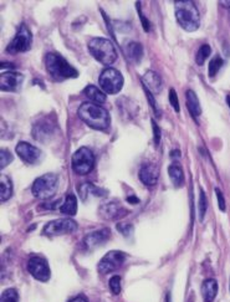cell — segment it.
I'll use <instances>...</instances> for the list:
<instances>
[{
    "label": "cell",
    "instance_id": "obj_17",
    "mask_svg": "<svg viewBox=\"0 0 230 302\" xmlns=\"http://www.w3.org/2000/svg\"><path fill=\"white\" fill-rule=\"evenodd\" d=\"M138 177H140V181L146 186H154L158 181V177H159V171H158L157 165L148 163L141 168Z\"/></svg>",
    "mask_w": 230,
    "mask_h": 302
},
{
    "label": "cell",
    "instance_id": "obj_15",
    "mask_svg": "<svg viewBox=\"0 0 230 302\" xmlns=\"http://www.w3.org/2000/svg\"><path fill=\"white\" fill-rule=\"evenodd\" d=\"M24 81V76L20 73L14 71H5L0 76V88L4 92H15L20 88Z\"/></svg>",
    "mask_w": 230,
    "mask_h": 302
},
{
    "label": "cell",
    "instance_id": "obj_32",
    "mask_svg": "<svg viewBox=\"0 0 230 302\" xmlns=\"http://www.w3.org/2000/svg\"><path fill=\"white\" fill-rule=\"evenodd\" d=\"M13 160V154L8 150H1L0 152V163H1V169L9 164Z\"/></svg>",
    "mask_w": 230,
    "mask_h": 302
},
{
    "label": "cell",
    "instance_id": "obj_23",
    "mask_svg": "<svg viewBox=\"0 0 230 302\" xmlns=\"http://www.w3.org/2000/svg\"><path fill=\"white\" fill-rule=\"evenodd\" d=\"M11 195H13V183L9 177L1 176L0 177V200L4 203L9 200Z\"/></svg>",
    "mask_w": 230,
    "mask_h": 302
},
{
    "label": "cell",
    "instance_id": "obj_9",
    "mask_svg": "<svg viewBox=\"0 0 230 302\" xmlns=\"http://www.w3.org/2000/svg\"><path fill=\"white\" fill-rule=\"evenodd\" d=\"M76 230H77V224L75 220L70 218H64V219H57L47 223L42 229V234L49 235V236H57V235L71 234Z\"/></svg>",
    "mask_w": 230,
    "mask_h": 302
},
{
    "label": "cell",
    "instance_id": "obj_1",
    "mask_svg": "<svg viewBox=\"0 0 230 302\" xmlns=\"http://www.w3.org/2000/svg\"><path fill=\"white\" fill-rule=\"evenodd\" d=\"M77 114L83 123L96 131H106L111 123L109 112L102 106L92 104V102H83L78 107Z\"/></svg>",
    "mask_w": 230,
    "mask_h": 302
},
{
    "label": "cell",
    "instance_id": "obj_20",
    "mask_svg": "<svg viewBox=\"0 0 230 302\" xmlns=\"http://www.w3.org/2000/svg\"><path fill=\"white\" fill-rule=\"evenodd\" d=\"M186 101H187V107H188L189 112L193 117H199L202 113V109H200L199 100L196 97L195 92L192 90H188L186 93Z\"/></svg>",
    "mask_w": 230,
    "mask_h": 302
},
{
    "label": "cell",
    "instance_id": "obj_8",
    "mask_svg": "<svg viewBox=\"0 0 230 302\" xmlns=\"http://www.w3.org/2000/svg\"><path fill=\"white\" fill-rule=\"evenodd\" d=\"M31 42H33V34L30 29L21 24L20 28L18 29L15 38L10 41V44L6 47V52L9 54H20V52H26L30 50Z\"/></svg>",
    "mask_w": 230,
    "mask_h": 302
},
{
    "label": "cell",
    "instance_id": "obj_12",
    "mask_svg": "<svg viewBox=\"0 0 230 302\" xmlns=\"http://www.w3.org/2000/svg\"><path fill=\"white\" fill-rule=\"evenodd\" d=\"M110 236H111V230H110L109 227L96 230V231H92L86 235L82 240V245L83 248H85V250L90 251L92 250V249L104 245V244L109 240Z\"/></svg>",
    "mask_w": 230,
    "mask_h": 302
},
{
    "label": "cell",
    "instance_id": "obj_26",
    "mask_svg": "<svg viewBox=\"0 0 230 302\" xmlns=\"http://www.w3.org/2000/svg\"><path fill=\"white\" fill-rule=\"evenodd\" d=\"M168 173L171 177V181L173 182L174 187L179 188L184 184V173L181 165L178 164H172L168 168Z\"/></svg>",
    "mask_w": 230,
    "mask_h": 302
},
{
    "label": "cell",
    "instance_id": "obj_19",
    "mask_svg": "<svg viewBox=\"0 0 230 302\" xmlns=\"http://www.w3.org/2000/svg\"><path fill=\"white\" fill-rule=\"evenodd\" d=\"M83 93H85L86 97H87L92 104L100 105V106H101L102 104H105V101H106V93L93 85L86 86L85 90H83Z\"/></svg>",
    "mask_w": 230,
    "mask_h": 302
},
{
    "label": "cell",
    "instance_id": "obj_18",
    "mask_svg": "<svg viewBox=\"0 0 230 302\" xmlns=\"http://www.w3.org/2000/svg\"><path fill=\"white\" fill-rule=\"evenodd\" d=\"M142 82L143 87L147 88L151 93H159L160 90H162V78L154 71H147L142 77Z\"/></svg>",
    "mask_w": 230,
    "mask_h": 302
},
{
    "label": "cell",
    "instance_id": "obj_30",
    "mask_svg": "<svg viewBox=\"0 0 230 302\" xmlns=\"http://www.w3.org/2000/svg\"><path fill=\"white\" fill-rule=\"evenodd\" d=\"M207 196L203 190H200V196H199V219L200 222H203V218H204L205 212H207Z\"/></svg>",
    "mask_w": 230,
    "mask_h": 302
},
{
    "label": "cell",
    "instance_id": "obj_34",
    "mask_svg": "<svg viewBox=\"0 0 230 302\" xmlns=\"http://www.w3.org/2000/svg\"><path fill=\"white\" fill-rule=\"evenodd\" d=\"M152 128H153V136H154V145L155 147H158L160 142V137H162V132H160L159 126L157 124V122L152 119Z\"/></svg>",
    "mask_w": 230,
    "mask_h": 302
},
{
    "label": "cell",
    "instance_id": "obj_43",
    "mask_svg": "<svg viewBox=\"0 0 230 302\" xmlns=\"http://www.w3.org/2000/svg\"><path fill=\"white\" fill-rule=\"evenodd\" d=\"M223 4H224V5H227V6H230V1H229V3H223Z\"/></svg>",
    "mask_w": 230,
    "mask_h": 302
},
{
    "label": "cell",
    "instance_id": "obj_41",
    "mask_svg": "<svg viewBox=\"0 0 230 302\" xmlns=\"http://www.w3.org/2000/svg\"><path fill=\"white\" fill-rule=\"evenodd\" d=\"M171 157H181V153H179V151H172L171 152Z\"/></svg>",
    "mask_w": 230,
    "mask_h": 302
},
{
    "label": "cell",
    "instance_id": "obj_16",
    "mask_svg": "<svg viewBox=\"0 0 230 302\" xmlns=\"http://www.w3.org/2000/svg\"><path fill=\"white\" fill-rule=\"evenodd\" d=\"M127 210L123 207L118 204V203H106V204L101 205L100 207V215H101L104 219L107 220H116L119 218L124 217L127 214Z\"/></svg>",
    "mask_w": 230,
    "mask_h": 302
},
{
    "label": "cell",
    "instance_id": "obj_39",
    "mask_svg": "<svg viewBox=\"0 0 230 302\" xmlns=\"http://www.w3.org/2000/svg\"><path fill=\"white\" fill-rule=\"evenodd\" d=\"M1 69H15V65H13L11 62H1Z\"/></svg>",
    "mask_w": 230,
    "mask_h": 302
},
{
    "label": "cell",
    "instance_id": "obj_42",
    "mask_svg": "<svg viewBox=\"0 0 230 302\" xmlns=\"http://www.w3.org/2000/svg\"><path fill=\"white\" fill-rule=\"evenodd\" d=\"M227 102H228V105H229V107H230V96H227Z\"/></svg>",
    "mask_w": 230,
    "mask_h": 302
},
{
    "label": "cell",
    "instance_id": "obj_13",
    "mask_svg": "<svg viewBox=\"0 0 230 302\" xmlns=\"http://www.w3.org/2000/svg\"><path fill=\"white\" fill-rule=\"evenodd\" d=\"M15 152L20 157V159L28 164H35V163L39 162L40 157H41V151L28 142H19L16 145Z\"/></svg>",
    "mask_w": 230,
    "mask_h": 302
},
{
    "label": "cell",
    "instance_id": "obj_35",
    "mask_svg": "<svg viewBox=\"0 0 230 302\" xmlns=\"http://www.w3.org/2000/svg\"><path fill=\"white\" fill-rule=\"evenodd\" d=\"M132 229H133V227L131 224H126V223H121V224H117V230H118L119 232H122V234L126 235V236L132 232Z\"/></svg>",
    "mask_w": 230,
    "mask_h": 302
},
{
    "label": "cell",
    "instance_id": "obj_36",
    "mask_svg": "<svg viewBox=\"0 0 230 302\" xmlns=\"http://www.w3.org/2000/svg\"><path fill=\"white\" fill-rule=\"evenodd\" d=\"M137 10H138V14H140V19H141V23H142V26L143 29H145L146 31H150V21L146 19V16L143 15L142 10H141V3H137Z\"/></svg>",
    "mask_w": 230,
    "mask_h": 302
},
{
    "label": "cell",
    "instance_id": "obj_14",
    "mask_svg": "<svg viewBox=\"0 0 230 302\" xmlns=\"http://www.w3.org/2000/svg\"><path fill=\"white\" fill-rule=\"evenodd\" d=\"M54 132L55 123L49 117H45L44 119L33 124V137L38 141H41V142H46L49 138H51Z\"/></svg>",
    "mask_w": 230,
    "mask_h": 302
},
{
    "label": "cell",
    "instance_id": "obj_29",
    "mask_svg": "<svg viewBox=\"0 0 230 302\" xmlns=\"http://www.w3.org/2000/svg\"><path fill=\"white\" fill-rule=\"evenodd\" d=\"M0 302H19L18 291L14 289H8L3 291Z\"/></svg>",
    "mask_w": 230,
    "mask_h": 302
},
{
    "label": "cell",
    "instance_id": "obj_28",
    "mask_svg": "<svg viewBox=\"0 0 230 302\" xmlns=\"http://www.w3.org/2000/svg\"><path fill=\"white\" fill-rule=\"evenodd\" d=\"M223 64H224V61H223V59L220 56H215L214 59L210 61V64H209V77H214V76L217 75L218 73H219V70L222 69Z\"/></svg>",
    "mask_w": 230,
    "mask_h": 302
},
{
    "label": "cell",
    "instance_id": "obj_21",
    "mask_svg": "<svg viewBox=\"0 0 230 302\" xmlns=\"http://www.w3.org/2000/svg\"><path fill=\"white\" fill-rule=\"evenodd\" d=\"M218 292V282L217 280L214 279H209L205 280L203 282L202 286V295L203 299H204V302H212L213 300L215 299Z\"/></svg>",
    "mask_w": 230,
    "mask_h": 302
},
{
    "label": "cell",
    "instance_id": "obj_24",
    "mask_svg": "<svg viewBox=\"0 0 230 302\" xmlns=\"http://www.w3.org/2000/svg\"><path fill=\"white\" fill-rule=\"evenodd\" d=\"M62 214L65 215H75L77 212V199L74 194H69L66 198H65L64 204L60 208Z\"/></svg>",
    "mask_w": 230,
    "mask_h": 302
},
{
    "label": "cell",
    "instance_id": "obj_6",
    "mask_svg": "<svg viewBox=\"0 0 230 302\" xmlns=\"http://www.w3.org/2000/svg\"><path fill=\"white\" fill-rule=\"evenodd\" d=\"M98 82H100V86L105 93L116 95L123 87L124 80L118 70H116L114 67H107L98 77Z\"/></svg>",
    "mask_w": 230,
    "mask_h": 302
},
{
    "label": "cell",
    "instance_id": "obj_7",
    "mask_svg": "<svg viewBox=\"0 0 230 302\" xmlns=\"http://www.w3.org/2000/svg\"><path fill=\"white\" fill-rule=\"evenodd\" d=\"M73 171L78 176L88 174L95 167V155L87 147H81L74 153L71 158Z\"/></svg>",
    "mask_w": 230,
    "mask_h": 302
},
{
    "label": "cell",
    "instance_id": "obj_27",
    "mask_svg": "<svg viewBox=\"0 0 230 302\" xmlns=\"http://www.w3.org/2000/svg\"><path fill=\"white\" fill-rule=\"evenodd\" d=\"M210 54H212V49H210L209 45H202V46L199 47V50H198V52H196L195 62L198 65H203L205 62V60L209 57Z\"/></svg>",
    "mask_w": 230,
    "mask_h": 302
},
{
    "label": "cell",
    "instance_id": "obj_22",
    "mask_svg": "<svg viewBox=\"0 0 230 302\" xmlns=\"http://www.w3.org/2000/svg\"><path fill=\"white\" fill-rule=\"evenodd\" d=\"M80 195L82 200H86L88 195H96V196H106L107 191L102 188L93 186L92 183H85L80 187Z\"/></svg>",
    "mask_w": 230,
    "mask_h": 302
},
{
    "label": "cell",
    "instance_id": "obj_37",
    "mask_svg": "<svg viewBox=\"0 0 230 302\" xmlns=\"http://www.w3.org/2000/svg\"><path fill=\"white\" fill-rule=\"evenodd\" d=\"M215 193H217V198H218V204H219V209L222 210V212H224L225 210V199L224 196H223V193L220 191L219 188H215Z\"/></svg>",
    "mask_w": 230,
    "mask_h": 302
},
{
    "label": "cell",
    "instance_id": "obj_33",
    "mask_svg": "<svg viewBox=\"0 0 230 302\" xmlns=\"http://www.w3.org/2000/svg\"><path fill=\"white\" fill-rule=\"evenodd\" d=\"M169 102H171L172 107L174 109V111L179 112L181 111V107H179V101H178V96H177V92L174 88H171L169 90Z\"/></svg>",
    "mask_w": 230,
    "mask_h": 302
},
{
    "label": "cell",
    "instance_id": "obj_40",
    "mask_svg": "<svg viewBox=\"0 0 230 302\" xmlns=\"http://www.w3.org/2000/svg\"><path fill=\"white\" fill-rule=\"evenodd\" d=\"M70 302H87V300H86V297H83V296H77V297H75V299L71 300Z\"/></svg>",
    "mask_w": 230,
    "mask_h": 302
},
{
    "label": "cell",
    "instance_id": "obj_2",
    "mask_svg": "<svg viewBox=\"0 0 230 302\" xmlns=\"http://www.w3.org/2000/svg\"><path fill=\"white\" fill-rule=\"evenodd\" d=\"M174 11L179 25L186 31L193 33L200 25V15L195 4L191 0H177L174 1Z\"/></svg>",
    "mask_w": 230,
    "mask_h": 302
},
{
    "label": "cell",
    "instance_id": "obj_3",
    "mask_svg": "<svg viewBox=\"0 0 230 302\" xmlns=\"http://www.w3.org/2000/svg\"><path fill=\"white\" fill-rule=\"evenodd\" d=\"M45 67L49 75L54 80L62 81L66 78H75L78 76V71L71 66L68 60L62 57L59 52H49L45 56Z\"/></svg>",
    "mask_w": 230,
    "mask_h": 302
},
{
    "label": "cell",
    "instance_id": "obj_25",
    "mask_svg": "<svg viewBox=\"0 0 230 302\" xmlns=\"http://www.w3.org/2000/svg\"><path fill=\"white\" fill-rule=\"evenodd\" d=\"M126 54L133 62H140L143 57V47L140 42H129L126 46Z\"/></svg>",
    "mask_w": 230,
    "mask_h": 302
},
{
    "label": "cell",
    "instance_id": "obj_31",
    "mask_svg": "<svg viewBox=\"0 0 230 302\" xmlns=\"http://www.w3.org/2000/svg\"><path fill=\"white\" fill-rule=\"evenodd\" d=\"M110 289H111L112 294L119 295L121 294V277L114 276L110 280Z\"/></svg>",
    "mask_w": 230,
    "mask_h": 302
},
{
    "label": "cell",
    "instance_id": "obj_5",
    "mask_svg": "<svg viewBox=\"0 0 230 302\" xmlns=\"http://www.w3.org/2000/svg\"><path fill=\"white\" fill-rule=\"evenodd\" d=\"M59 187V177L54 173H47L35 179L31 191L38 199H49L56 193Z\"/></svg>",
    "mask_w": 230,
    "mask_h": 302
},
{
    "label": "cell",
    "instance_id": "obj_10",
    "mask_svg": "<svg viewBox=\"0 0 230 302\" xmlns=\"http://www.w3.org/2000/svg\"><path fill=\"white\" fill-rule=\"evenodd\" d=\"M126 256L127 255L123 251H109V253L101 259V261L98 263V271L101 272V274H110V272L116 271L117 268H119L123 265L124 260H126Z\"/></svg>",
    "mask_w": 230,
    "mask_h": 302
},
{
    "label": "cell",
    "instance_id": "obj_38",
    "mask_svg": "<svg viewBox=\"0 0 230 302\" xmlns=\"http://www.w3.org/2000/svg\"><path fill=\"white\" fill-rule=\"evenodd\" d=\"M127 201H128V203H131V204H138V203H140V199L137 198V196H128V198H127Z\"/></svg>",
    "mask_w": 230,
    "mask_h": 302
},
{
    "label": "cell",
    "instance_id": "obj_4",
    "mask_svg": "<svg viewBox=\"0 0 230 302\" xmlns=\"http://www.w3.org/2000/svg\"><path fill=\"white\" fill-rule=\"evenodd\" d=\"M88 50L98 62L106 66L112 65L117 60V51L114 44L105 38H93L88 42Z\"/></svg>",
    "mask_w": 230,
    "mask_h": 302
},
{
    "label": "cell",
    "instance_id": "obj_11",
    "mask_svg": "<svg viewBox=\"0 0 230 302\" xmlns=\"http://www.w3.org/2000/svg\"><path fill=\"white\" fill-rule=\"evenodd\" d=\"M28 270L31 274V276L34 279L39 280V281H47L51 276L50 272V267L47 261L41 256H34L31 258L28 263Z\"/></svg>",
    "mask_w": 230,
    "mask_h": 302
}]
</instances>
